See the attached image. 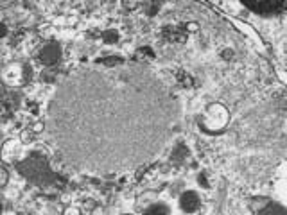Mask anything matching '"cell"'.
Wrapping results in <instances>:
<instances>
[{
    "label": "cell",
    "instance_id": "cell-1",
    "mask_svg": "<svg viewBox=\"0 0 287 215\" xmlns=\"http://www.w3.org/2000/svg\"><path fill=\"white\" fill-rule=\"evenodd\" d=\"M60 47L56 45V43H49L47 47H43L40 52V61L45 65H54L56 61L60 60Z\"/></svg>",
    "mask_w": 287,
    "mask_h": 215
},
{
    "label": "cell",
    "instance_id": "cell-7",
    "mask_svg": "<svg viewBox=\"0 0 287 215\" xmlns=\"http://www.w3.org/2000/svg\"><path fill=\"white\" fill-rule=\"evenodd\" d=\"M5 34V25L4 23H0V36H4Z\"/></svg>",
    "mask_w": 287,
    "mask_h": 215
},
{
    "label": "cell",
    "instance_id": "cell-8",
    "mask_svg": "<svg viewBox=\"0 0 287 215\" xmlns=\"http://www.w3.org/2000/svg\"><path fill=\"white\" fill-rule=\"evenodd\" d=\"M0 214H2V203H0Z\"/></svg>",
    "mask_w": 287,
    "mask_h": 215
},
{
    "label": "cell",
    "instance_id": "cell-5",
    "mask_svg": "<svg viewBox=\"0 0 287 215\" xmlns=\"http://www.w3.org/2000/svg\"><path fill=\"white\" fill-rule=\"evenodd\" d=\"M5 183H7V172L4 167H0V187H4Z\"/></svg>",
    "mask_w": 287,
    "mask_h": 215
},
{
    "label": "cell",
    "instance_id": "cell-4",
    "mask_svg": "<svg viewBox=\"0 0 287 215\" xmlns=\"http://www.w3.org/2000/svg\"><path fill=\"white\" fill-rule=\"evenodd\" d=\"M144 215H167V208L162 205H155V206H151L149 210H146Z\"/></svg>",
    "mask_w": 287,
    "mask_h": 215
},
{
    "label": "cell",
    "instance_id": "cell-3",
    "mask_svg": "<svg viewBox=\"0 0 287 215\" xmlns=\"http://www.w3.org/2000/svg\"><path fill=\"white\" fill-rule=\"evenodd\" d=\"M246 5L251 7V9L259 11V13H264V14H271L277 9H282L284 7V4H275V2H259V4H246Z\"/></svg>",
    "mask_w": 287,
    "mask_h": 215
},
{
    "label": "cell",
    "instance_id": "cell-2",
    "mask_svg": "<svg viewBox=\"0 0 287 215\" xmlns=\"http://www.w3.org/2000/svg\"><path fill=\"white\" fill-rule=\"evenodd\" d=\"M180 205H182V208L185 212H196L197 206H199V199H197V196L194 192H185L182 196V199H180Z\"/></svg>",
    "mask_w": 287,
    "mask_h": 215
},
{
    "label": "cell",
    "instance_id": "cell-6",
    "mask_svg": "<svg viewBox=\"0 0 287 215\" xmlns=\"http://www.w3.org/2000/svg\"><path fill=\"white\" fill-rule=\"evenodd\" d=\"M67 215H79L78 208H69V210H67Z\"/></svg>",
    "mask_w": 287,
    "mask_h": 215
}]
</instances>
